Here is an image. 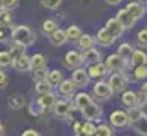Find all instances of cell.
Here are the masks:
<instances>
[{"instance_id": "e575fe53", "label": "cell", "mask_w": 147, "mask_h": 136, "mask_svg": "<svg viewBox=\"0 0 147 136\" xmlns=\"http://www.w3.org/2000/svg\"><path fill=\"white\" fill-rule=\"evenodd\" d=\"M9 51H11V55L15 56V58H18V56H24V55H27L26 51H27V47L26 45H22V44H16V42H9Z\"/></svg>"}, {"instance_id": "4fadbf2b", "label": "cell", "mask_w": 147, "mask_h": 136, "mask_svg": "<svg viewBox=\"0 0 147 136\" xmlns=\"http://www.w3.org/2000/svg\"><path fill=\"white\" fill-rule=\"evenodd\" d=\"M116 20L120 22L123 27H125V31H127V29H133V27L136 26V22H138V20L127 11V7H122L120 11H118V13H116Z\"/></svg>"}, {"instance_id": "7402d4cb", "label": "cell", "mask_w": 147, "mask_h": 136, "mask_svg": "<svg viewBox=\"0 0 147 136\" xmlns=\"http://www.w3.org/2000/svg\"><path fill=\"white\" fill-rule=\"evenodd\" d=\"M49 42L53 44L55 47H62L64 44H67V42H69V38H67L65 29H62V27H60V29H56V31L53 33V35L49 36Z\"/></svg>"}, {"instance_id": "7bdbcfd3", "label": "cell", "mask_w": 147, "mask_h": 136, "mask_svg": "<svg viewBox=\"0 0 147 136\" xmlns=\"http://www.w3.org/2000/svg\"><path fill=\"white\" fill-rule=\"evenodd\" d=\"M2 4H4V9H9V11H13L18 7V4H20V0H2Z\"/></svg>"}, {"instance_id": "30bf717a", "label": "cell", "mask_w": 147, "mask_h": 136, "mask_svg": "<svg viewBox=\"0 0 147 136\" xmlns=\"http://www.w3.org/2000/svg\"><path fill=\"white\" fill-rule=\"evenodd\" d=\"M87 69V75L91 80H104V76L107 75V67H105V62H100V64H91V65H87L86 67Z\"/></svg>"}, {"instance_id": "b9f144b4", "label": "cell", "mask_w": 147, "mask_h": 136, "mask_svg": "<svg viewBox=\"0 0 147 136\" xmlns=\"http://www.w3.org/2000/svg\"><path fill=\"white\" fill-rule=\"evenodd\" d=\"M49 78V71L47 69H38V71H33V80L36 82H44V80H47Z\"/></svg>"}, {"instance_id": "ba28073f", "label": "cell", "mask_w": 147, "mask_h": 136, "mask_svg": "<svg viewBox=\"0 0 147 136\" xmlns=\"http://www.w3.org/2000/svg\"><path fill=\"white\" fill-rule=\"evenodd\" d=\"M82 112V116H84V120H87V122H96V120H102V116H104V111H102V105L96 104V102H93L89 107H86Z\"/></svg>"}, {"instance_id": "f546056e", "label": "cell", "mask_w": 147, "mask_h": 136, "mask_svg": "<svg viewBox=\"0 0 147 136\" xmlns=\"http://www.w3.org/2000/svg\"><path fill=\"white\" fill-rule=\"evenodd\" d=\"M131 80L140 82V83L147 82V65H144V67H134V69H131Z\"/></svg>"}, {"instance_id": "e0dca14e", "label": "cell", "mask_w": 147, "mask_h": 136, "mask_svg": "<svg viewBox=\"0 0 147 136\" xmlns=\"http://www.w3.org/2000/svg\"><path fill=\"white\" fill-rule=\"evenodd\" d=\"M13 69L16 73H33V67H31V56H18L15 58V64H13Z\"/></svg>"}, {"instance_id": "484cf974", "label": "cell", "mask_w": 147, "mask_h": 136, "mask_svg": "<svg viewBox=\"0 0 147 136\" xmlns=\"http://www.w3.org/2000/svg\"><path fill=\"white\" fill-rule=\"evenodd\" d=\"M56 29H60V27H58V22H56L55 18H46V20L42 22V26H40V31L46 36H51Z\"/></svg>"}, {"instance_id": "277c9868", "label": "cell", "mask_w": 147, "mask_h": 136, "mask_svg": "<svg viewBox=\"0 0 147 136\" xmlns=\"http://www.w3.org/2000/svg\"><path fill=\"white\" fill-rule=\"evenodd\" d=\"M84 64H86V56H84V51L80 49H69L64 55V65L67 69L75 71L78 67H82Z\"/></svg>"}, {"instance_id": "5bb4252c", "label": "cell", "mask_w": 147, "mask_h": 136, "mask_svg": "<svg viewBox=\"0 0 147 136\" xmlns=\"http://www.w3.org/2000/svg\"><path fill=\"white\" fill-rule=\"evenodd\" d=\"M94 36H96V44L100 47H111V45H115V42H116V38L113 36L105 27H100Z\"/></svg>"}, {"instance_id": "816d5d0a", "label": "cell", "mask_w": 147, "mask_h": 136, "mask_svg": "<svg viewBox=\"0 0 147 136\" xmlns=\"http://www.w3.org/2000/svg\"><path fill=\"white\" fill-rule=\"evenodd\" d=\"M4 9V4H2V0H0V11H2Z\"/></svg>"}, {"instance_id": "ab89813d", "label": "cell", "mask_w": 147, "mask_h": 136, "mask_svg": "<svg viewBox=\"0 0 147 136\" xmlns=\"http://www.w3.org/2000/svg\"><path fill=\"white\" fill-rule=\"evenodd\" d=\"M27 109H29V114L31 116H40V114H44V107L38 104V102H31L29 105H27Z\"/></svg>"}, {"instance_id": "c3c4849f", "label": "cell", "mask_w": 147, "mask_h": 136, "mask_svg": "<svg viewBox=\"0 0 147 136\" xmlns=\"http://www.w3.org/2000/svg\"><path fill=\"white\" fill-rule=\"evenodd\" d=\"M4 134H5V125L0 122V136H4Z\"/></svg>"}, {"instance_id": "ffe728a7", "label": "cell", "mask_w": 147, "mask_h": 136, "mask_svg": "<svg viewBox=\"0 0 147 136\" xmlns=\"http://www.w3.org/2000/svg\"><path fill=\"white\" fill-rule=\"evenodd\" d=\"M56 89H58V94H62L64 98H69V96H75L76 94V83L73 82L71 78H65V80L62 82Z\"/></svg>"}, {"instance_id": "f907efd6", "label": "cell", "mask_w": 147, "mask_h": 136, "mask_svg": "<svg viewBox=\"0 0 147 136\" xmlns=\"http://www.w3.org/2000/svg\"><path fill=\"white\" fill-rule=\"evenodd\" d=\"M140 4H144V5H147V0H138Z\"/></svg>"}, {"instance_id": "8fae6325", "label": "cell", "mask_w": 147, "mask_h": 136, "mask_svg": "<svg viewBox=\"0 0 147 136\" xmlns=\"http://www.w3.org/2000/svg\"><path fill=\"white\" fill-rule=\"evenodd\" d=\"M71 80L76 83V87H87L89 86V82H91V78H89V75H87V69H84V67H78V69H75V71H71Z\"/></svg>"}, {"instance_id": "f6af8a7d", "label": "cell", "mask_w": 147, "mask_h": 136, "mask_svg": "<svg viewBox=\"0 0 147 136\" xmlns=\"http://www.w3.org/2000/svg\"><path fill=\"white\" fill-rule=\"evenodd\" d=\"M4 42H11V35L7 33L5 27H0V44H4Z\"/></svg>"}, {"instance_id": "8992f818", "label": "cell", "mask_w": 147, "mask_h": 136, "mask_svg": "<svg viewBox=\"0 0 147 136\" xmlns=\"http://www.w3.org/2000/svg\"><path fill=\"white\" fill-rule=\"evenodd\" d=\"M105 67L109 73H127V69L131 65H129L127 60H123L118 53H113L105 58Z\"/></svg>"}, {"instance_id": "603a6c76", "label": "cell", "mask_w": 147, "mask_h": 136, "mask_svg": "<svg viewBox=\"0 0 147 136\" xmlns=\"http://www.w3.org/2000/svg\"><path fill=\"white\" fill-rule=\"evenodd\" d=\"M56 100H58V98H56V93H55V91H53V93H49V94H44V96H38V98H36V102L44 107V111H46V112L51 111L55 107Z\"/></svg>"}, {"instance_id": "ee69618b", "label": "cell", "mask_w": 147, "mask_h": 136, "mask_svg": "<svg viewBox=\"0 0 147 136\" xmlns=\"http://www.w3.org/2000/svg\"><path fill=\"white\" fill-rule=\"evenodd\" d=\"M7 80H9V78H7V73H5L4 69H0V91L7 87Z\"/></svg>"}, {"instance_id": "2e32d148", "label": "cell", "mask_w": 147, "mask_h": 136, "mask_svg": "<svg viewBox=\"0 0 147 136\" xmlns=\"http://www.w3.org/2000/svg\"><path fill=\"white\" fill-rule=\"evenodd\" d=\"M129 65H131V69H134V67H144V65H147V53H145V49H140V47L134 49L131 60H129Z\"/></svg>"}, {"instance_id": "d4e9b609", "label": "cell", "mask_w": 147, "mask_h": 136, "mask_svg": "<svg viewBox=\"0 0 147 136\" xmlns=\"http://www.w3.org/2000/svg\"><path fill=\"white\" fill-rule=\"evenodd\" d=\"M15 64V56L11 55L9 49H2L0 51V69H9V67H13Z\"/></svg>"}, {"instance_id": "f5cc1de1", "label": "cell", "mask_w": 147, "mask_h": 136, "mask_svg": "<svg viewBox=\"0 0 147 136\" xmlns=\"http://www.w3.org/2000/svg\"><path fill=\"white\" fill-rule=\"evenodd\" d=\"M75 136H86V134H75Z\"/></svg>"}, {"instance_id": "681fc988", "label": "cell", "mask_w": 147, "mask_h": 136, "mask_svg": "<svg viewBox=\"0 0 147 136\" xmlns=\"http://www.w3.org/2000/svg\"><path fill=\"white\" fill-rule=\"evenodd\" d=\"M140 91H142V93H145V94H147V82H144V83H142V89H140Z\"/></svg>"}, {"instance_id": "bcb514c9", "label": "cell", "mask_w": 147, "mask_h": 136, "mask_svg": "<svg viewBox=\"0 0 147 136\" xmlns=\"http://www.w3.org/2000/svg\"><path fill=\"white\" fill-rule=\"evenodd\" d=\"M20 136H42L40 133L36 131V129H24V131H22V134Z\"/></svg>"}, {"instance_id": "44dd1931", "label": "cell", "mask_w": 147, "mask_h": 136, "mask_svg": "<svg viewBox=\"0 0 147 136\" xmlns=\"http://www.w3.org/2000/svg\"><path fill=\"white\" fill-rule=\"evenodd\" d=\"M125 7H127V11H129V13H131L136 20H140V18H144V16H145V5L140 4L138 0H131V2L125 5Z\"/></svg>"}, {"instance_id": "7c38bea8", "label": "cell", "mask_w": 147, "mask_h": 136, "mask_svg": "<svg viewBox=\"0 0 147 136\" xmlns=\"http://www.w3.org/2000/svg\"><path fill=\"white\" fill-rule=\"evenodd\" d=\"M104 27H105V29L111 33L113 36L116 38V40H118V38H122V36H123V33H125V27H123V26L120 24V22L116 20V16H113V18H107Z\"/></svg>"}, {"instance_id": "ac0fdd59", "label": "cell", "mask_w": 147, "mask_h": 136, "mask_svg": "<svg viewBox=\"0 0 147 136\" xmlns=\"http://www.w3.org/2000/svg\"><path fill=\"white\" fill-rule=\"evenodd\" d=\"M27 105V102H26V96L22 94V93H13V94H9V98H7V107L11 111H20L22 107H26Z\"/></svg>"}, {"instance_id": "836d02e7", "label": "cell", "mask_w": 147, "mask_h": 136, "mask_svg": "<svg viewBox=\"0 0 147 136\" xmlns=\"http://www.w3.org/2000/svg\"><path fill=\"white\" fill-rule=\"evenodd\" d=\"M94 136H115V127L111 123H98Z\"/></svg>"}, {"instance_id": "9a60e30c", "label": "cell", "mask_w": 147, "mask_h": 136, "mask_svg": "<svg viewBox=\"0 0 147 136\" xmlns=\"http://www.w3.org/2000/svg\"><path fill=\"white\" fill-rule=\"evenodd\" d=\"M120 100H122V104H123L125 109H134V107H138V93L136 91L127 89L125 93L120 94Z\"/></svg>"}, {"instance_id": "f35d334b", "label": "cell", "mask_w": 147, "mask_h": 136, "mask_svg": "<svg viewBox=\"0 0 147 136\" xmlns=\"http://www.w3.org/2000/svg\"><path fill=\"white\" fill-rule=\"evenodd\" d=\"M127 112H129V120H131V125H133L134 122H138L140 118L145 114L144 109H140V107H134V109H127Z\"/></svg>"}, {"instance_id": "7dc6e473", "label": "cell", "mask_w": 147, "mask_h": 136, "mask_svg": "<svg viewBox=\"0 0 147 136\" xmlns=\"http://www.w3.org/2000/svg\"><path fill=\"white\" fill-rule=\"evenodd\" d=\"M104 2H105L107 5H118V4L122 2V0H104Z\"/></svg>"}, {"instance_id": "3957f363", "label": "cell", "mask_w": 147, "mask_h": 136, "mask_svg": "<svg viewBox=\"0 0 147 136\" xmlns=\"http://www.w3.org/2000/svg\"><path fill=\"white\" fill-rule=\"evenodd\" d=\"M129 82H131V76H129L127 73H111L109 78H107V83L111 86V89H113L115 94L125 93Z\"/></svg>"}, {"instance_id": "4316f807", "label": "cell", "mask_w": 147, "mask_h": 136, "mask_svg": "<svg viewBox=\"0 0 147 136\" xmlns=\"http://www.w3.org/2000/svg\"><path fill=\"white\" fill-rule=\"evenodd\" d=\"M31 67L33 71H38V69H47V58L44 56L42 53H36L31 56Z\"/></svg>"}, {"instance_id": "cb8c5ba5", "label": "cell", "mask_w": 147, "mask_h": 136, "mask_svg": "<svg viewBox=\"0 0 147 136\" xmlns=\"http://www.w3.org/2000/svg\"><path fill=\"white\" fill-rule=\"evenodd\" d=\"M86 56V65H91V64H100V62H104V56H102V51L98 47H93L84 53Z\"/></svg>"}, {"instance_id": "7a4b0ae2", "label": "cell", "mask_w": 147, "mask_h": 136, "mask_svg": "<svg viewBox=\"0 0 147 136\" xmlns=\"http://www.w3.org/2000/svg\"><path fill=\"white\" fill-rule=\"evenodd\" d=\"M51 114H53L56 120H71L73 114H75V105L67 98H58L55 107L51 109Z\"/></svg>"}, {"instance_id": "d6986e66", "label": "cell", "mask_w": 147, "mask_h": 136, "mask_svg": "<svg viewBox=\"0 0 147 136\" xmlns=\"http://www.w3.org/2000/svg\"><path fill=\"white\" fill-rule=\"evenodd\" d=\"M76 45H78V49H80V51L86 53V51L96 47V36L91 35V33H84V35L80 36V40L76 42Z\"/></svg>"}, {"instance_id": "d590c367", "label": "cell", "mask_w": 147, "mask_h": 136, "mask_svg": "<svg viewBox=\"0 0 147 136\" xmlns=\"http://www.w3.org/2000/svg\"><path fill=\"white\" fill-rule=\"evenodd\" d=\"M133 129H134V131H136L138 134L147 136V116L144 114L138 122H134V123H133Z\"/></svg>"}, {"instance_id": "8d00e7d4", "label": "cell", "mask_w": 147, "mask_h": 136, "mask_svg": "<svg viewBox=\"0 0 147 136\" xmlns=\"http://www.w3.org/2000/svg\"><path fill=\"white\" fill-rule=\"evenodd\" d=\"M136 45L140 49H147V27H142V29H138L136 33Z\"/></svg>"}, {"instance_id": "5b68a950", "label": "cell", "mask_w": 147, "mask_h": 136, "mask_svg": "<svg viewBox=\"0 0 147 136\" xmlns=\"http://www.w3.org/2000/svg\"><path fill=\"white\" fill-rule=\"evenodd\" d=\"M93 98H96L98 102H102V104H105V102H109L113 98V89L111 86L107 83V80H98L96 83L93 86V91H91Z\"/></svg>"}, {"instance_id": "f1b7e54d", "label": "cell", "mask_w": 147, "mask_h": 136, "mask_svg": "<svg viewBox=\"0 0 147 136\" xmlns=\"http://www.w3.org/2000/svg\"><path fill=\"white\" fill-rule=\"evenodd\" d=\"M116 53L122 56L123 60H131V56H133V53H134V47L129 42H122L120 45H118V49H116Z\"/></svg>"}, {"instance_id": "9c48e42d", "label": "cell", "mask_w": 147, "mask_h": 136, "mask_svg": "<svg viewBox=\"0 0 147 136\" xmlns=\"http://www.w3.org/2000/svg\"><path fill=\"white\" fill-rule=\"evenodd\" d=\"M94 102V98H93V94H89V93H86V91H80V93H76L75 94V98H73V105H75V109H78V111H84L86 107H89Z\"/></svg>"}, {"instance_id": "1f68e13d", "label": "cell", "mask_w": 147, "mask_h": 136, "mask_svg": "<svg viewBox=\"0 0 147 136\" xmlns=\"http://www.w3.org/2000/svg\"><path fill=\"white\" fill-rule=\"evenodd\" d=\"M35 93H36L38 96L49 94V93H53V86L49 83V80H44V82H36V83H35Z\"/></svg>"}, {"instance_id": "db71d44e", "label": "cell", "mask_w": 147, "mask_h": 136, "mask_svg": "<svg viewBox=\"0 0 147 136\" xmlns=\"http://www.w3.org/2000/svg\"><path fill=\"white\" fill-rule=\"evenodd\" d=\"M145 116H147V111H145Z\"/></svg>"}, {"instance_id": "6da1fadb", "label": "cell", "mask_w": 147, "mask_h": 136, "mask_svg": "<svg viewBox=\"0 0 147 136\" xmlns=\"http://www.w3.org/2000/svg\"><path fill=\"white\" fill-rule=\"evenodd\" d=\"M11 35V42H16V44H22L26 47H29L36 42V31L33 27L26 26V24H18V26H13L9 31Z\"/></svg>"}, {"instance_id": "52a82bcc", "label": "cell", "mask_w": 147, "mask_h": 136, "mask_svg": "<svg viewBox=\"0 0 147 136\" xmlns=\"http://www.w3.org/2000/svg\"><path fill=\"white\" fill-rule=\"evenodd\" d=\"M109 123L115 129H127L129 125H131L127 109H115V111H111L109 112Z\"/></svg>"}, {"instance_id": "4dcf8cb0", "label": "cell", "mask_w": 147, "mask_h": 136, "mask_svg": "<svg viewBox=\"0 0 147 136\" xmlns=\"http://www.w3.org/2000/svg\"><path fill=\"white\" fill-rule=\"evenodd\" d=\"M47 80H49V83H51L53 87H58L60 83L65 80V78H64V73H62V69H51Z\"/></svg>"}, {"instance_id": "d6a6232c", "label": "cell", "mask_w": 147, "mask_h": 136, "mask_svg": "<svg viewBox=\"0 0 147 136\" xmlns=\"http://www.w3.org/2000/svg\"><path fill=\"white\" fill-rule=\"evenodd\" d=\"M0 27H13V13L9 9H2L0 11Z\"/></svg>"}, {"instance_id": "83f0119b", "label": "cell", "mask_w": 147, "mask_h": 136, "mask_svg": "<svg viewBox=\"0 0 147 136\" xmlns=\"http://www.w3.org/2000/svg\"><path fill=\"white\" fill-rule=\"evenodd\" d=\"M65 33H67V38H69V42H75V44L80 40V36L84 35L82 29H80V26H76V24L67 26V27H65Z\"/></svg>"}, {"instance_id": "60d3db41", "label": "cell", "mask_w": 147, "mask_h": 136, "mask_svg": "<svg viewBox=\"0 0 147 136\" xmlns=\"http://www.w3.org/2000/svg\"><path fill=\"white\" fill-rule=\"evenodd\" d=\"M62 2H64V0H40L42 7H46V9H49V11L58 9L60 5H62Z\"/></svg>"}, {"instance_id": "74e56055", "label": "cell", "mask_w": 147, "mask_h": 136, "mask_svg": "<svg viewBox=\"0 0 147 136\" xmlns=\"http://www.w3.org/2000/svg\"><path fill=\"white\" fill-rule=\"evenodd\" d=\"M94 133H96V125H94V122H87L84 120L82 122V129L78 134H86V136H94Z\"/></svg>"}]
</instances>
